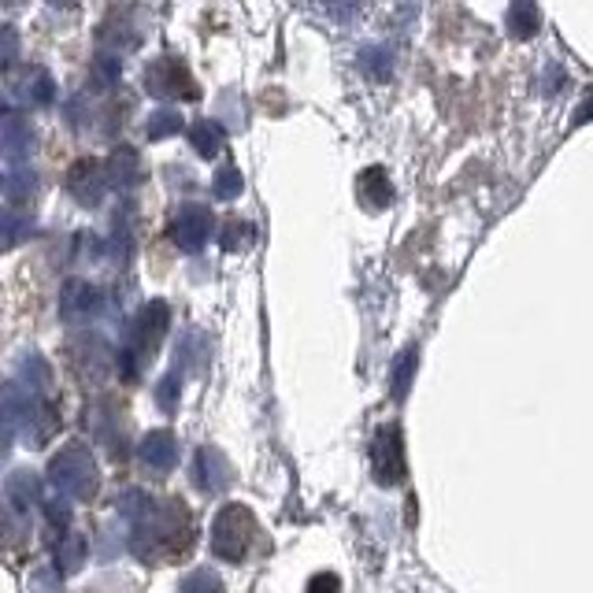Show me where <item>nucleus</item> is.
Returning <instances> with one entry per match:
<instances>
[{"instance_id":"f03ea898","label":"nucleus","mask_w":593,"mask_h":593,"mask_svg":"<svg viewBox=\"0 0 593 593\" xmlns=\"http://www.w3.org/2000/svg\"><path fill=\"white\" fill-rule=\"evenodd\" d=\"M167 327H171V308L164 301L146 304V308H141L138 316L127 323V335H123L119 356H115L123 379H138L141 367L152 361V353H156L160 341H164Z\"/></svg>"},{"instance_id":"1a4fd4ad","label":"nucleus","mask_w":593,"mask_h":593,"mask_svg":"<svg viewBox=\"0 0 593 593\" xmlns=\"http://www.w3.org/2000/svg\"><path fill=\"white\" fill-rule=\"evenodd\" d=\"M212 234V212L204 204H182L171 219V241H175L182 253H197V249L209 241Z\"/></svg>"},{"instance_id":"a878e982","label":"nucleus","mask_w":593,"mask_h":593,"mask_svg":"<svg viewBox=\"0 0 593 593\" xmlns=\"http://www.w3.org/2000/svg\"><path fill=\"white\" fill-rule=\"evenodd\" d=\"M89 78H93L101 89H112L119 86L123 78V60L119 56H108V52H101V56L93 60V71H89Z\"/></svg>"},{"instance_id":"20e7f679","label":"nucleus","mask_w":593,"mask_h":593,"mask_svg":"<svg viewBox=\"0 0 593 593\" xmlns=\"http://www.w3.org/2000/svg\"><path fill=\"white\" fill-rule=\"evenodd\" d=\"M49 487L64 501H86L97 490V464L86 445H67L49 460Z\"/></svg>"},{"instance_id":"39448f33","label":"nucleus","mask_w":593,"mask_h":593,"mask_svg":"<svg viewBox=\"0 0 593 593\" xmlns=\"http://www.w3.org/2000/svg\"><path fill=\"white\" fill-rule=\"evenodd\" d=\"M67 361L71 371L89 386H104L108 375H112V349L101 335H78L67 345Z\"/></svg>"},{"instance_id":"393cba45","label":"nucleus","mask_w":593,"mask_h":593,"mask_svg":"<svg viewBox=\"0 0 593 593\" xmlns=\"http://www.w3.org/2000/svg\"><path fill=\"white\" fill-rule=\"evenodd\" d=\"M34 230H38V227H34L30 215H23L20 209H8V212H4V245H8V249H15L23 238H30Z\"/></svg>"},{"instance_id":"ddd939ff","label":"nucleus","mask_w":593,"mask_h":593,"mask_svg":"<svg viewBox=\"0 0 593 593\" xmlns=\"http://www.w3.org/2000/svg\"><path fill=\"white\" fill-rule=\"evenodd\" d=\"M86 427L93 434V442H101L112 456H123V434H119V416H115V404L101 398L86 408Z\"/></svg>"},{"instance_id":"a211bd4d","label":"nucleus","mask_w":593,"mask_h":593,"mask_svg":"<svg viewBox=\"0 0 593 593\" xmlns=\"http://www.w3.org/2000/svg\"><path fill=\"white\" fill-rule=\"evenodd\" d=\"M86 560V538L78 530L56 538V575H75Z\"/></svg>"},{"instance_id":"473e14b6","label":"nucleus","mask_w":593,"mask_h":593,"mask_svg":"<svg viewBox=\"0 0 593 593\" xmlns=\"http://www.w3.org/2000/svg\"><path fill=\"white\" fill-rule=\"evenodd\" d=\"M308 593H341V579L335 571H316L308 579Z\"/></svg>"},{"instance_id":"c756f323","label":"nucleus","mask_w":593,"mask_h":593,"mask_svg":"<svg viewBox=\"0 0 593 593\" xmlns=\"http://www.w3.org/2000/svg\"><path fill=\"white\" fill-rule=\"evenodd\" d=\"M412 375H416V349H404L393 364V398H404L412 386Z\"/></svg>"},{"instance_id":"c9c22d12","label":"nucleus","mask_w":593,"mask_h":593,"mask_svg":"<svg viewBox=\"0 0 593 593\" xmlns=\"http://www.w3.org/2000/svg\"><path fill=\"white\" fill-rule=\"evenodd\" d=\"M590 115H593V101H586L579 112H575V123H590Z\"/></svg>"},{"instance_id":"c85d7f7f","label":"nucleus","mask_w":593,"mask_h":593,"mask_svg":"<svg viewBox=\"0 0 593 593\" xmlns=\"http://www.w3.org/2000/svg\"><path fill=\"white\" fill-rule=\"evenodd\" d=\"M26 97H30L34 104H52V97H56V83H52L49 71H30V78H26Z\"/></svg>"},{"instance_id":"f257e3e1","label":"nucleus","mask_w":593,"mask_h":593,"mask_svg":"<svg viewBox=\"0 0 593 593\" xmlns=\"http://www.w3.org/2000/svg\"><path fill=\"white\" fill-rule=\"evenodd\" d=\"M115 508L127 519V545L138 560L167 564L193 550V516L186 501H152L146 490H127Z\"/></svg>"},{"instance_id":"f8f14e48","label":"nucleus","mask_w":593,"mask_h":593,"mask_svg":"<svg viewBox=\"0 0 593 593\" xmlns=\"http://www.w3.org/2000/svg\"><path fill=\"white\" fill-rule=\"evenodd\" d=\"M193 482H197V490L212 493V497H215V493H223L234 482V471H230L227 456H223L215 445L197 449V456H193Z\"/></svg>"},{"instance_id":"f3484780","label":"nucleus","mask_w":593,"mask_h":593,"mask_svg":"<svg viewBox=\"0 0 593 593\" xmlns=\"http://www.w3.org/2000/svg\"><path fill=\"white\" fill-rule=\"evenodd\" d=\"M356 193H361V201L367 204V209H386L390 204V178H386L382 167H367L361 175V182H356Z\"/></svg>"},{"instance_id":"b1692460","label":"nucleus","mask_w":593,"mask_h":593,"mask_svg":"<svg viewBox=\"0 0 593 593\" xmlns=\"http://www.w3.org/2000/svg\"><path fill=\"white\" fill-rule=\"evenodd\" d=\"M178 130H182V115H178L175 108H160V112L149 115V123H146L149 141H164V138H171V134H178Z\"/></svg>"},{"instance_id":"4be33fe9","label":"nucleus","mask_w":593,"mask_h":593,"mask_svg":"<svg viewBox=\"0 0 593 593\" xmlns=\"http://www.w3.org/2000/svg\"><path fill=\"white\" fill-rule=\"evenodd\" d=\"M361 67L367 71L371 78H390L393 71V49H386V45H364L361 49Z\"/></svg>"},{"instance_id":"412c9836","label":"nucleus","mask_w":593,"mask_h":593,"mask_svg":"<svg viewBox=\"0 0 593 593\" xmlns=\"http://www.w3.org/2000/svg\"><path fill=\"white\" fill-rule=\"evenodd\" d=\"M34 186H38V175H34L30 164H15V167H4V197L12 201H23V197L34 193Z\"/></svg>"},{"instance_id":"9d476101","label":"nucleus","mask_w":593,"mask_h":593,"mask_svg":"<svg viewBox=\"0 0 593 593\" xmlns=\"http://www.w3.org/2000/svg\"><path fill=\"white\" fill-rule=\"evenodd\" d=\"M4 501H8V519H30L34 508H45L41 479L34 471H26V467L12 471L4 482Z\"/></svg>"},{"instance_id":"2eb2a0df","label":"nucleus","mask_w":593,"mask_h":593,"mask_svg":"<svg viewBox=\"0 0 593 593\" xmlns=\"http://www.w3.org/2000/svg\"><path fill=\"white\" fill-rule=\"evenodd\" d=\"M108 182L112 186H119V190H134V186L146 178V167H141V156H138V149H130V146H119L108 156Z\"/></svg>"},{"instance_id":"9b49d317","label":"nucleus","mask_w":593,"mask_h":593,"mask_svg":"<svg viewBox=\"0 0 593 593\" xmlns=\"http://www.w3.org/2000/svg\"><path fill=\"white\" fill-rule=\"evenodd\" d=\"M108 186H112L108 182V167L97 164V160H78V164L67 171V193L75 197L78 204H86V209L101 204Z\"/></svg>"},{"instance_id":"423d86ee","label":"nucleus","mask_w":593,"mask_h":593,"mask_svg":"<svg viewBox=\"0 0 593 593\" xmlns=\"http://www.w3.org/2000/svg\"><path fill=\"white\" fill-rule=\"evenodd\" d=\"M146 89L152 97H182V101H197L201 89H197L190 67L178 56H160L146 67Z\"/></svg>"},{"instance_id":"2f4dec72","label":"nucleus","mask_w":593,"mask_h":593,"mask_svg":"<svg viewBox=\"0 0 593 593\" xmlns=\"http://www.w3.org/2000/svg\"><path fill=\"white\" fill-rule=\"evenodd\" d=\"M178 386H182V371H171V375H164V379H160V386H156V404L164 412H171L178 404Z\"/></svg>"},{"instance_id":"f704fd0d","label":"nucleus","mask_w":593,"mask_h":593,"mask_svg":"<svg viewBox=\"0 0 593 593\" xmlns=\"http://www.w3.org/2000/svg\"><path fill=\"white\" fill-rule=\"evenodd\" d=\"M4 64H15V30L4 26Z\"/></svg>"},{"instance_id":"bb28decb","label":"nucleus","mask_w":593,"mask_h":593,"mask_svg":"<svg viewBox=\"0 0 593 593\" xmlns=\"http://www.w3.org/2000/svg\"><path fill=\"white\" fill-rule=\"evenodd\" d=\"M241 186H245V182H241V171L238 167H219V171H215V178H212V197H215V201H234V197H238L241 193Z\"/></svg>"},{"instance_id":"dca6fc26","label":"nucleus","mask_w":593,"mask_h":593,"mask_svg":"<svg viewBox=\"0 0 593 593\" xmlns=\"http://www.w3.org/2000/svg\"><path fill=\"white\" fill-rule=\"evenodd\" d=\"M141 460H146V467H152V471H171L178 460V442L171 430H149L146 438H141Z\"/></svg>"},{"instance_id":"4468645a","label":"nucleus","mask_w":593,"mask_h":593,"mask_svg":"<svg viewBox=\"0 0 593 593\" xmlns=\"http://www.w3.org/2000/svg\"><path fill=\"white\" fill-rule=\"evenodd\" d=\"M0 138H4V167L15 164H30V146H34V134L30 127L15 115V108H4V123H0Z\"/></svg>"},{"instance_id":"6e6552de","label":"nucleus","mask_w":593,"mask_h":593,"mask_svg":"<svg viewBox=\"0 0 593 593\" xmlns=\"http://www.w3.org/2000/svg\"><path fill=\"white\" fill-rule=\"evenodd\" d=\"M101 308H104V290L86 282V278H71V282H64V290H60V316L75 323V327L101 316Z\"/></svg>"},{"instance_id":"7ed1b4c3","label":"nucleus","mask_w":593,"mask_h":593,"mask_svg":"<svg viewBox=\"0 0 593 593\" xmlns=\"http://www.w3.org/2000/svg\"><path fill=\"white\" fill-rule=\"evenodd\" d=\"M260 527L245 505H223L212 519V553L223 564H241L249 556V545L256 542Z\"/></svg>"},{"instance_id":"7c9ffc66","label":"nucleus","mask_w":593,"mask_h":593,"mask_svg":"<svg viewBox=\"0 0 593 593\" xmlns=\"http://www.w3.org/2000/svg\"><path fill=\"white\" fill-rule=\"evenodd\" d=\"M178 593H223V582L219 575L209 571V568H197L182 579V586H178Z\"/></svg>"},{"instance_id":"0eeeda50","label":"nucleus","mask_w":593,"mask_h":593,"mask_svg":"<svg viewBox=\"0 0 593 593\" xmlns=\"http://www.w3.org/2000/svg\"><path fill=\"white\" fill-rule=\"evenodd\" d=\"M371 464H375V479L382 487H398L408 475V460H404V438L398 427H382L375 434V445H371Z\"/></svg>"},{"instance_id":"5701e85b","label":"nucleus","mask_w":593,"mask_h":593,"mask_svg":"<svg viewBox=\"0 0 593 593\" xmlns=\"http://www.w3.org/2000/svg\"><path fill=\"white\" fill-rule=\"evenodd\" d=\"M505 23H508V30L516 34V38H530V34H538L542 15H538L534 4H512L505 12Z\"/></svg>"},{"instance_id":"72a5a7b5","label":"nucleus","mask_w":593,"mask_h":593,"mask_svg":"<svg viewBox=\"0 0 593 593\" xmlns=\"http://www.w3.org/2000/svg\"><path fill=\"white\" fill-rule=\"evenodd\" d=\"M241 234H249L245 223H227V227H223V249H238Z\"/></svg>"},{"instance_id":"6ab92c4d","label":"nucleus","mask_w":593,"mask_h":593,"mask_svg":"<svg viewBox=\"0 0 593 593\" xmlns=\"http://www.w3.org/2000/svg\"><path fill=\"white\" fill-rule=\"evenodd\" d=\"M223 141H227V134L215 119H197L190 127V146L197 149V156H215L223 149Z\"/></svg>"},{"instance_id":"cd10ccee","label":"nucleus","mask_w":593,"mask_h":593,"mask_svg":"<svg viewBox=\"0 0 593 593\" xmlns=\"http://www.w3.org/2000/svg\"><path fill=\"white\" fill-rule=\"evenodd\" d=\"M45 523H49V530L56 538H64V534H71V505L64 497H56V501H45Z\"/></svg>"},{"instance_id":"aec40b11","label":"nucleus","mask_w":593,"mask_h":593,"mask_svg":"<svg viewBox=\"0 0 593 593\" xmlns=\"http://www.w3.org/2000/svg\"><path fill=\"white\" fill-rule=\"evenodd\" d=\"M138 34L130 30V26H101V34H97V45L108 52V56H127V52L138 49Z\"/></svg>"}]
</instances>
